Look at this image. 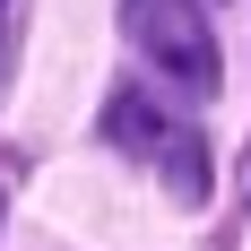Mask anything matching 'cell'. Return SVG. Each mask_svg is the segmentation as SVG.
Masks as SVG:
<instances>
[{
	"label": "cell",
	"mask_w": 251,
	"mask_h": 251,
	"mask_svg": "<svg viewBox=\"0 0 251 251\" xmlns=\"http://www.w3.org/2000/svg\"><path fill=\"white\" fill-rule=\"evenodd\" d=\"M104 139H113L122 156H139V165H156L165 191H174L182 208H208V191H217V174H208V139L182 122L174 104H156L148 87H113V104H104Z\"/></svg>",
	"instance_id": "1"
},
{
	"label": "cell",
	"mask_w": 251,
	"mask_h": 251,
	"mask_svg": "<svg viewBox=\"0 0 251 251\" xmlns=\"http://www.w3.org/2000/svg\"><path fill=\"white\" fill-rule=\"evenodd\" d=\"M0 61H9V0H0Z\"/></svg>",
	"instance_id": "3"
},
{
	"label": "cell",
	"mask_w": 251,
	"mask_h": 251,
	"mask_svg": "<svg viewBox=\"0 0 251 251\" xmlns=\"http://www.w3.org/2000/svg\"><path fill=\"white\" fill-rule=\"evenodd\" d=\"M122 35L148 52V61L174 78V87H191V96H217L226 61H217V35H208V18L191 9V0H122Z\"/></svg>",
	"instance_id": "2"
}]
</instances>
